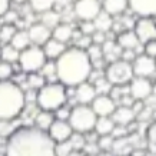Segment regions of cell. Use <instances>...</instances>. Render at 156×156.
<instances>
[{"instance_id":"obj_47","label":"cell","mask_w":156,"mask_h":156,"mask_svg":"<svg viewBox=\"0 0 156 156\" xmlns=\"http://www.w3.org/2000/svg\"><path fill=\"white\" fill-rule=\"evenodd\" d=\"M3 17H6V23H10V24H13L16 20H17V14L14 13V12H7V13L3 16Z\"/></svg>"},{"instance_id":"obj_16","label":"cell","mask_w":156,"mask_h":156,"mask_svg":"<svg viewBox=\"0 0 156 156\" xmlns=\"http://www.w3.org/2000/svg\"><path fill=\"white\" fill-rule=\"evenodd\" d=\"M96 95L98 93H96L95 85L87 80L75 87V99L79 105H90L92 100L96 98Z\"/></svg>"},{"instance_id":"obj_49","label":"cell","mask_w":156,"mask_h":156,"mask_svg":"<svg viewBox=\"0 0 156 156\" xmlns=\"http://www.w3.org/2000/svg\"><path fill=\"white\" fill-rule=\"evenodd\" d=\"M69 156H83V155H82V151H72Z\"/></svg>"},{"instance_id":"obj_12","label":"cell","mask_w":156,"mask_h":156,"mask_svg":"<svg viewBox=\"0 0 156 156\" xmlns=\"http://www.w3.org/2000/svg\"><path fill=\"white\" fill-rule=\"evenodd\" d=\"M49 136L52 137L55 143L65 142L69 140V137L73 133V129L70 128V125L67 120H62V119H55L52 123V126L48 129Z\"/></svg>"},{"instance_id":"obj_48","label":"cell","mask_w":156,"mask_h":156,"mask_svg":"<svg viewBox=\"0 0 156 156\" xmlns=\"http://www.w3.org/2000/svg\"><path fill=\"white\" fill-rule=\"evenodd\" d=\"M95 156H115L112 152H108V151H100L99 153H96Z\"/></svg>"},{"instance_id":"obj_34","label":"cell","mask_w":156,"mask_h":156,"mask_svg":"<svg viewBox=\"0 0 156 156\" xmlns=\"http://www.w3.org/2000/svg\"><path fill=\"white\" fill-rule=\"evenodd\" d=\"M113 142L115 137L112 135H103V136H99L98 140H96V145L99 147V151H108L110 152L112 147H113Z\"/></svg>"},{"instance_id":"obj_33","label":"cell","mask_w":156,"mask_h":156,"mask_svg":"<svg viewBox=\"0 0 156 156\" xmlns=\"http://www.w3.org/2000/svg\"><path fill=\"white\" fill-rule=\"evenodd\" d=\"M69 142H70L73 151H83L86 145V137H83V133L73 132L72 136L69 137Z\"/></svg>"},{"instance_id":"obj_18","label":"cell","mask_w":156,"mask_h":156,"mask_svg":"<svg viewBox=\"0 0 156 156\" xmlns=\"http://www.w3.org/2000/svg\"><path fill=\"white\" fill-rule=\"evenodd\" d=\"M100 3H102V10L113 17L123 14L129 7L128 0H100Z\"/></svg>"},{"instance_id":"obj_10","label":"cell","mask_w":156,"mask_h":156,"mask_svg":"<svg viewBox=\"0 0 156 156\" xmlns=\"http://www.w3.org/2000/svg\"><path fill=\"white\" fill-rule=\"evenodd\" d=\"M133 32L136 33L140 43H147L151 40H156V23L153 17H139L135 22Z\"/></svg>"},{"instance_id":"obj_2","label":"cell","mask_w":156,"mask_h":156,"mask_svg":"<svg viewBox=\"0 0 156 156\" xmlns=\"http://www.w3.org/2000/svg\"><path fill=\"white\" fill-rule=\"evenodd\" d=\"M56 77L66 87H76L83 82L89 80L93 66L86 50L73 46L66 49L55 60Z\"/></svg>"},{"instance_id":"obj_23","label":"cell","mask_w":156,"mask_h":156,"mask_svg":"<svg viewBox=\"0 0 156 156\" xmlns=\"http://www.w3.org/2000/svg\"><path fill=\"white\" fill-rule=\"evenodd\" d=\"M93 24H95L96 32H102V33H108L109 30H112L113 27V16H110L106 12H100L95 19H93Z\"/></svg>"},{"instance_id":"obj_39","label":"cell","mask_w":156,"mask_h":156,"mask_svg":"<svg viewBox=\"0 0 156 156\" xmlns=\"http://www.w3.org/2000/svg\"><path fill=\"white\" fill-rule=\"evenodd\" d=\"M79 30H80L82 34H85V36H92V34H93V33L96 32V29H95V24H93V22H83V23L80 24Z\"/></svg>"},{"instance_id":"obj_44","label":"cell","mask_w":156,"mask_h":156,"mask_svg":"<svg viewBox=\"0 0 156 156\" xmlns=\"http://www.w3.org/2000/svg\"><path fill=\"white\" fill-rule=\"evenodd\" d=\"M106 33H102V32H95V33L90 36V39H92V43H95V44H103L105 40H106V36H105Z\"/></svg>"},{"instance_id":"obj_32","label":"cell","mask_w":156,"mask_h":156,"mask_svg":"<svg viewBox=\"0 0 156 156\" xmlns=\"http://www.w3.org/2000/svg\"><path fill=\"white\" fill-rule=\"evenodd\" d=\"M86 53H87V56H89L92 63H95V62H98V60H103V50H102V46H100V44L92 43L89 48L86 49Z\"/></svg>"},{"instance_id":"obj_7","label":"cell","mask_w":156,"mask_h":156,"mask_svg":"<svg viewBox=\"0 0 156 156\" xmlns=\"http://www.w3.org/2000/svg\"><path fill=\"white\" fill-rule=\"evenodd\" d=\"M105 77L112 86H126L129 82L132 80L135 75H133L132 63L126 60L118 59L115 62H110L109 66L106 67L105 72Z\"/></svg>"},{"instance_id":"obj_15","label":"cell","mask_w":156,"mask_h":156,"mask_svg":"<svg viewBox=\"0 0 156 156\" xmlns=\"http://www.w3.org/2000/svg\"><path fill=\"white\" fill-rule=\"evenodd\" d=\"M27 33L32 44H36V46H43L49 39H52V30L43 23H33L29 27Z\"/></svg>"},{"instance_id":"obj_26","label":"cell","mask_w":156,"mask_h":156,"mask_svg":"<svg viewBox=\"0 0 156 156\" xmlns=\"http://www.w3.org/2000/svg\"><path fill=\"white\" fill-rule=\"evenodd\" d=\"M55 115L53 112H48V110H40L37 115H36V118H34V125H36V128L42 129V130H46L48 132V129L52 126L53 120H55Z\"/></svg>"},{"instance_id":"obj_24","label":"cell","mask_w":156,"mask_h":156,"mask_svg":"<svg viewBox=\"0 0 156 156\" xmlns=\"http://www.w3.org/2000/svg\"><path fill=\"white\" fill-rule=\"evenodd\" d=\"M102 50H103V57L110 62H115L118 60V57H120L123 49L112 40H105V43L102 44Z\"/></svg>"},{"instance_id":"obj_38","label":"cell","mask_w":156,"mask_h":156,"mask_svg":"<svg viewBox=\"0 0 156 156\" xmlns=\"http://www.w3.org/2000/svg\"><path fill=\"white\" fill-rule=\"evenodd\" d=\"M72 151H73V147L69 140L56 143V156H69Z\"/></svg>"},{"instance_id":"obj_9","label":"cell","mask_w":156,"mask_h":156,"mask_svg":"<svg viewBox=\"0 0 156 156\" xmlns=\"http://www.w3.org/2000/svg\"><path fill=\"white\" fill-rule=\"evenodd\" d=\"M132 69H133V75L137 76V77L151 79L152 76H155L156 73V59L147 56L145 53L137 55L135 57V60L132 62Z\"/></svg>"},{"instance_id":"obj_17","label":"cell","mask_w":156,"mask_h":156,"mask_svg":"<svg viewBox=\"0 0 156 156\" xmlns=\"http://www.w3.org/2000/svg\"><path fill=\"white\" fill-rule=\"evenodd\" d=\"M110 118L113 119L115 125H122V126H128L136 119V115L132 110L130 106H119L115 109V112L110 115Z\"/></svg>"},{"instance_id":"obj_28","label":"cell","mask_w":156,"mask_h":156,"mask_svg":"<svg viewBox=\"0 0 156 156\" xmlns=\"http://www.w3.org/2000/svg\"><path fill=\"white\" fill-rule=\"evenodd\" d=\"M29 3H30V7L34 13L43 14L53 9L56 0H29Z\"/></svg>"},{"instance_id":"obj_45","label":"cell","mask_w":156,"mask_h":156,"mask_svg":"<svg viewBox=\"0 0 156 156\" xmlns=\"http://www.w3.org/2000/svg\"><path fill=\"white\" fill-rule=\"evenodd\" d=\"M69 115H70V110L63 105L62 108H59L56 110V119H62V120H67V118H69Z\"/></svg>"},{"instance_id":"obj_25","label":"cell","mask_w":156,"mask_h":156,"mask_svg":"<svg viewBox=\"0 0 156 156\" xmlns=\"http://www.w3.org/2000/svg\"><path fill=\"white\" fill-rule=\"evenodd\" d=\"M10 44H12L13 48L17 49L19 52L24 50L26 48H29V46L32 44V42H30V37H29L27 30H16V33H14L13 39H12V42H10Z\"/></svg>"},{"instance_id":"obj_4","label":"cell","mask_w":156,"mask_h":156,"mask_svg":"<svg viewBox=\"0 0 156 156\" xmlns=\"http://www.w3.org/2000/svg\"><path fill=\"white\" fill-rule=\"evenodd\" d=\"M66 86L62 85L60 82H49L36 93L37 106L40 110H48V112H56L57 109L66 103Z\"/></svg>"},{"instance_id":"obj_35","label":"cell","mask_w":156,"mask_h":156,"mask_svg":"<svg viewBox=\"0 0 156 156\" xmlns=\"http://www.w3.org/2000/svg\"><path fill=\"white\" fill-rule=\"evenodd\" d=\"M13 75V65L0 60V80H10Z\"/></svg>"},{"instance_id":"obj_1","label":"cell","mask_w":156,"mask_h":156,"mask_svg":"<svg viewBox=\"0 0 156 156\" xmlns=\"http://www.w3.org/2000/svg\"><path fill=\"white\" fill-rule=\"evenodd\" d=\"M5 156H56V143L46 130L22 126L7 136Z\"/></svg>"},{"instance_id":"obj_22","label":"cell","mask_w":156,"mask_h":156,"mask_svg":"<svg viewBox=\"0 0 156 156\" xmlns=\"http://www.w3.org/2000/svg\"><path fill=\"white\" fill-rule=\"evenodd\" d=\"M73 32H75V29L72 27L69 23H59L56 27L52 30V37L56 39L57 42L66 43V42H69V40H72Z\"/></svg>"},{"instance_id":"obj_14","label":"cell","mask_w":156,"mask_h":156,"mask_svg":"<svg viewBox=\"0 0 156 156\" xmlns=\"http://www.w3.org/2000/svg\"><path fill=\"white\" fill-rule=\"evenodd\" d=\"M129 9L139 17H155L156 0H128Z\"/></svg>"},{"instance_id":"obj_50","label":"cell","mask_w":156,"mask_h":156,"mask_svg":"<svg viewBox=\"0 0 156 156\" xmlns=\"http://www.w3.org/2000/svg\"><path fill=\"white\" fill-rule=\"evenodd\" d=\"M10 2H14V3H24V2H29V0H10Z\"/></svg>"},{"instance_id":"obj_41","label":"cell","mask_w":156,"mask_h":156,"mask_svg":"<svg viewBox=\"0 0 156 156\" xmlns=\"http://www.w3.org/2000/svg\"><path fill=\"white\" fill-rule=\"evenodd\" d=\"M128 135V129L126 126H122V125H115L113 128V132H112V136L115 139H118V137H123Z\"/></svg>"},{"instance_id":"obj_31","label":"cell","mask_w":156,"mask_h":156,"mask_svg":"<svg viewBox=\"0 0 156 156\" xmlns=\"http://www.w3.org/2000/svg\"><path fill=\"white\" fill-rule=\"evenodd\" d=\"M27 85L30 89H34V90H39L40 87L46 85V80H44V76L43 75H39L37 72L36 73H29L27 76Z\"/></svg>"},{"instance_id":"obj_20","label":"cell","mask_w":156,"mask_h":156,"mask_svg":"<svg viewBox=\"0 0 156 156\" xmlns=\"http://www.w3.org/2000/svg\"><path fill=\"white\" fill-rule=\"evenodd\" d=\"M120 46V48L125 50V49H130V50H135L137 46H140V42L137 39L136 33L128 29V30H123L122 33H119L118 36V42H116Z\"/></svg>"},{"instance_id":"obj_11","label":"cell","mask_w":156,"mask_h":156,"mask_svg":"<svg viewBox=\"0 0 156 156\" xmlns=\"http://www.w3.org/2000/svg\"><path fill=\"white\" fill-rule=\"evenodd\" d=\"M153 93V83L147 77H137L135 76L129 82V95L133 100H145Z\"/></svg>"},{"instance_id":"obj_21","label":"cell","mask_w":156,"mask_h":156,"mask_svg":"<svg viewBox=\"0 0 156 156\" xmlns=\"http://www.w3.org/2000/svg\"><path fill=\"white\" fill-rule=\"evenodd\" d=\"M115 128V122L110 116H98L95 123V133L98 136H103V135H112Z\"/></svg>"},{"instance_id":"obj_36","label":"cell","mask_w":156,"mask_h":156,"mask_svg":"<svg viewBox=\"0 0 156 156\" xmlns=\"http://www.w3.org/2000/svg\"><path fill=\"white\" fill-rule=\"evenodd\" d=\"M93 85H95V89H96V93H98V95H106L109 90H112V85L108 82L106 77H105V79L103 77L98 79Z\"/></svg>"},{"instance_id":"obj_6","label":"cell","mask_w":156,"mask_h":156,"mask_svg":"<svg viewBox=\"0 0 156 156\" xmlns=\"http://www.w3.org/2000/svg\"><path fill=\"white\" fill-rule=\"evenodd\" d=\"M46 62L48 59H46V55L43 52L42 46L30 44L29 48L20 52L17 63H19L20 69L26 73H36V72L42 70Z\"/></svg>"},{"instance_id":"obj_13","label":"cell","mask_w":156,"mask_h":156,"mask_svg":"<svg viewBox=\"0 0 156 156\" xmlns=\"http://www.w3.org/2000/svg\"><path fill=\"white\" fill-rule=\"evenodd\" d=\"M90 108L93 109L96 116H110L116 109V102L109 95H96L90 103Z\"/></svg>"},{"instance_id":"obj_51","label":"cell","mask_w":156,"mask_h":156,"mask_svg":"<svg viewBox=\"0 0 156 156\" xmlns=\"http://www.w3.org/2000/svg\"><path fill=\"white\" fill-rule=\"evenodd\" d=\"M0 60H2V46H0Z\"/></svg>"},{"instance_id":"obj_8","label":"cell","mask_w":156,"mask_h":156,"mask_svg":"<svg viewBox=\"0 0 156 156\" xmlns=\"http://www.w3.org/2000/svg\"><path fill=\"white\" fill-rule=\"evenodd\" d=\"M73 12L82 22H93V19L102 12V3L100 0H76Z\"/></svg>"},{"instance_id":"obj_42","label":"cell","mask_w":156,"mask_h":156,"mask_svg":"<svg viewBox=\"0 0 156 156\" xmlns=\"http://www.w3.org/2000/svg\"><path fill=\"white\" fill-rule=\"evenodd\" d=\"M146 137H147V140H149L152 145H155V146H156V122L152 123L151 126L147 128Z\"/></svg>"},{"instance_id":"obj_43","label":"cell","mask_w":156,"mask_h":156,"mask_svg":"<svg viewBox=\"0 0 156 156\" xmlns=\"http://www.w3.org/2000/svg\"><path fill=\"white\" fill-rule=\"evenodd\" d=\"M136 52L135 50H130V49H125V50H122V55H120V59L122 60H126L129 62V63H132L133 60H135V57H136Z\"/></svg>"},{"instance_id":"obj_3","label":"cell","mask_w":156,"mask_h":156,"mask_svg":"<svg viewBox=\"0 0 156 156\" xmlns=\"http://www.w3.org/2000/svg\"><path fill=\"white\" fill-rule=\"evenodd\" d=\"M26 95L17 83L0 80V122H10L23 112Z\"/></svg>"},{"instance_id":"obj_29","label":"cell","mask_w":156,"mask_h":156,"mask_svg":"<svg viewBox=\"0 0 156 156\" xmlns=\"http://www.w3.org/2000/svg\"><path fill=\"white\" fill-rule=\"evenodd\" d=\"M16 30H17V29L14 27V24H10V23L2 24V26H0V43L7 44V43L12 42Z\"/></svg>"},{"instance_id":"obj_5","label":"cell","mask_w":156,"mask_h":156,"mask_svg":"<svg viewBox=\"0 0 156 156\" xmlns=\"http://www.w3.org/2000/svg\"><path fill=\"white\" fill-rule=\"evenodd\" d=\"M96 113L90 105H77L70 110V115L67 118V122L73 129V132L77 133H89L93 130L96 123Z\"/></svg>"},{"instance_id":"obj_19","label":"cell","mask_w":156,"mask_h":156,"mask_svg":"<svg viewBox=\"0 0 156 156\" xmlns=\"http://www.w3.org/2000/svg\"><path fill=\"white\" fill-rule=\"evenodd\" d=\"M42 49H43V52H44V55H46V59H49V60H56L57 57L66 50V46H65V43L57 42L56 39L52 37L43 44Z\"/></svg>"},{"instance_id":"obj_52","label":"cell","mask_w":156,"mask_h":156,"mask_svg":"<svg viewBox=\"0 0 156 156\" xmlns=\"http://www.w3.org/2000/svg\"><path fill=\"white\" fill-rule=\"evenodd\" d=\"M153 20H155V23H156V16H155V17H153Z\"/></svg>"},{"instance_id":"obj_46","label":"cell","mask_w":156,"mask_h":156,"mask_svg":"<svg viewBox=\"0 0 156 156\" xmlns=\"http://www.w3.org/2000/svg\"><path fill=\"white\" fill-rule=\"evenodd\" d=\"M10 10V0H0V17H3Z\"/></svg>"},{"instance_id":"obj_30","label":"cell","mask_w":156,"mask_h":156,"mask_svg":"<svg viewBox=\"0 0 156 156\" xmlns=\"http://www.w3.org/2000/svg\"><path fill=\"white\" fill-rule=\"evenodd\" d=\"M42 23L44 24V26H48L50 30H53L57 24L60 23V17H59V14H57L56 12L49 10V12L42 14Z\"/></svg>"},{"instance_id":"obj_37","label":"cell","mask_w":156,"mask_h":156,"mask_svg":"<svg viewBox=\"0 0 156 156\" xmlns=\"http://www.w3.org/2000/svg\"><path fill=\"white\" fill-rule=\"evenodd\" d=\"M42 75L44 76V79H56V65L55 62L50 60V62H46L44 66L42 67Z\"/></svg>"},{"instance_id":"obj_40","label":"cell","mask_w":156,"mask_h":156,"mask_svg":"<svg viewBox=\"0 0 156 156\" xmlns=\"http://www.w3.org/2000/svg\"><path fill=\"white\" fill-rule=\"evenodd\" d=\"M143 53L156 59V40H151V42L145 43L143 44Z\"/></svg>"},{"instance_id":"obj_27","label":"cell","mask_w":156,"mask_h":156,"mask_svg":"<svg viewBox=\"0 0 156 156\" xmlns=\"http://www.w3.org/2000/svg\"><path fill=\"white\" fill-rule=\"evenodd\" d=\"M19 55H20V52L16 48H13L10 43L2 46V60L3 62H7V63L13 65V63H16V62L19 60Z\"/></svg>"}]
</instances>
